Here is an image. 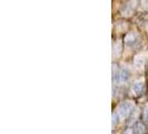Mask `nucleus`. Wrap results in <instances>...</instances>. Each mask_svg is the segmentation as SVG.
I'll return each mask as SVG.
<instances>
[{"label": "nucleus", "mask_w": 148, "mask_h": 134, "mask_svg": "<svg viewBox=\"0 0 148 134\" xmlns=\"http://www.w3.org/2000/svg\"><path fill=\"white\" fill-rule=\"evenodd\" d=\"M117 112H118L120 119H127V121L129 122V119L134 116L136 110H135V106H134L130 102H123V103L119 104L118 108H117Z\"/></svg>", "instance_id": "nucleus-1"}, {"label": "nucleus", "mask_w": 148, "mask_h": 134, "mask_svg": "<svg viewBox=\"0 0 148 134\" xmlns=\"http://www.w3.org/2000/svg\"><path fill=\"white\" fill-rule=\"evenodd\" d=\"M130 72L128 68H125V67H121V68H118L116 69V73L115 70L112 72V82L114 84H124V83H127L129 79H130Z\"/></svg>", "instance_id": "nucleus-2"}, {"label": "nucleus", "mask_w": 148, "mask_h": 134, "mask_svg": "<svg viewBox=\"0 0 148 134\" xmlns=\"http://www.w3.org/2000/svg\"><path fill=\"white\" fill-rule=\"evenodd\" d=\"M124 45L126 46L127 48H137L140 45V37L137 32L135 31H129L127 32L125 38H124Z\"/></svg>", "instance_id": "nucleus-3"}, {"label": "nucleus", "mask_w": 148, "mask_h": 134, "mask_svg": "<svg viewBox=\"0 0 148 134\" xmlns=\"http://www.w3.org/2000/svg\"><path fill=\"white\" fill-rule=\"evenodd\" d=\"M139 2L138 0H128L126 3H124L120 8V14L123 16H132L136 11Z\"/></svg>", "instance_id": "nucleus-4"}, {"label": "nucleus", "mask_w": 148, "mask_h": 134, "mask_svg": "<svg viewBox=\"0 0 148 134\" xmlns=\"http://www.w3.org/2000/svg\"><path fill=\"white\" fill-rule=\"evenodd\" d=\"M146 90H147L146 84L143 81H137V82L134 83L133 86H132V93H133L134 96L136 97H140L143 95H145Z\"/></svg>", "instance_id": "nucleus-5"}, {"label": "nucleus", "mask_w": 148, "mask_h": 134, "mask_svg": "<svg viewBox=\"0 0 148 134\" xmlns=\"http://www.w3.org/2000/svg\"><path fill=\"white\" fill-rule=\"evenodd\" d=\"M133 133H146L147 132V124L141 121H135L133 124Z\"/></svg>", "instance_id": "nucleus-6"}, {"label": "nucleus", "mask_w": 148, "mask_h": 134, "mask_svg": "<svg viewBox=\"0 0 148 134\" xmlns=\"http://www.w3.org/2000/svg\"><path fill=\"white\" fill-rule=\"evenodd\" d=\"M111 117H112V122H111V124H112V127L117 126L119 123V119H120V116H119L118 112L115 111L112 112V115H111Z\"/></svg>", "instance_id": "nucleus-7"}, {"label": "nucleus", "mask_w": 148, "mask_h": 134, "mask_svg": "<svg viewBox=\"0 0 148 134\" xmlns=\"http://www.w3.org/2000/svg\"><path fill=\"white\" fill-rule=\"evenodd\" d=\"M141 119L148 125V106L144 110V112H143V114H141Z\"/></svg>", "instance_id": "nucleus-8"}, {"label": "nucleus", "mask_w": 148, "mask_h": 134, "mask_svg": "<svg viewBox=\"0 0 148 134\" xmlns=\"http://www.w3.org/2000/svg\"><path fill=\"white\" fill-rule=\"evenodd\" d=\"M141 3H143L144 8L148 9V0H141Z\"/></svg>", "instance_id": "nucleus-9"}]
</instances>
